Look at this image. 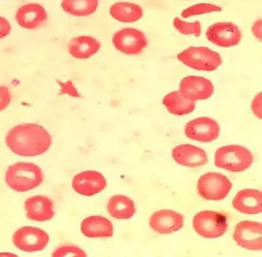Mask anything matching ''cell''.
I'll use <instances>...</instances> for the list:
<instances>
[{
    "label": "cell",
    "mask_w": 262,
    "mask_h": 257,
    "mask_svg": "<svg viewBox=\"0 0 262 257\" xmlns=\"http://www.w3.org/2000/svg\"><path fill=\"white\" fill-rule=\"evenodd\" d=\"M173 27L179 33L186 35V36L193 35L196 37H199L202 33V27H201L200 21L189 22H186L179 17H176L173 20Z\"/></svg>",
    "instance_id": "cell-26"
},
{
    "label": "cell",
    "mask_w": 262,
    "mask_h": 257,
    "mask_svg": "<svg viewBox=\"0 0 262 257\" xmlns=\"http://www.w3.org/2000/svg\"><path fill=\"white\" fill-rule=\"evenodd\" d=\"M232 189L229 178L218 172H207L198 181L200 196L207 200L221 201L228 196Z\"/></svg>",
    "instance_id": "cell-6"
},
{
    "label": "cell",
    "mask_w": 262,
    "mask_h": 257,
    "mask_svg": "<svg viewBox=\"0 0 262 257\" xmlns=\"http://www.w3.org/2000/svg\"><path fill=\"white\" fill-rule=\"evenodd\" d=\"M177 59L186 66L200 71H214L222 64L218 53L205 46H191L182 51Z\"/></svg>",
    "instance_id": "cell-4"
},
{
    "label": "cell",
    "mask_w": 262,
    "mask_h": 257,
    "mask_svg": "<svg viewBox=\"0 0 262 257\" xmlns=\"http://www.w3.org/2000/svg\"><path fill=\"white\" fill-rule=\"evenodd\" d=\"M180 91L190 101L208 99L214 92V87L210 80L203 77L188 76L180 83Z\"/></svg>",
    "instance_id": "cell-13"
},
{
    "label": "cell",
    "mask_w": 262,
    "mask_h": 257,
    "mask_svg": "<svg viewBox=\"0 0 262 257\" xmlns=\"http://www.w3.org/2000/svg\"><path fill=\"white\" fill-rule=\"evenodd\" d=\"M107 211L112 217L117 219H131L136 213V205L130 198L116 195L109 199Z\"/></svg>",
    "instance_id": "cell-23"
},
{
    "label": "cell",
    "mask_w": 262,
    "mask_h": 257,
    "mask_svg": "<svg viewBox=\"0 0 262 257\" xmlns=\"http://www.w3.org/2000/svg\"><path fill=\"white\" fill-rule=\"evenodd\" d=\"M53 257H86L85 251L74 244H63L53 252Z\"/></svg>",
    "instance_id": "cell-27"
},
{
    "label": "cell",
    "mask_w": 262,
    "mask_h": 257,
    "mask_svg": "<svg viewBox=\"0 0 262 257\" xmlns=\"http://www.w3.org/2000/svg\"><path fill=\"white\" fill-rule=\"evenodd\" d=\"M206 37L220 48H229L239 44L242 38L240 28L231 22H216L208 27Z\"/></svg>",
    "instance_id": "cell-9"
},
{
    "label": "cell",
    "mask_w": 262,
    "mask_h": 257,
    "mask_svg": "<svg viewBox=\"0 0 262 257\" xmlns=\"http://www.w3.org/2000/svg\"><path fill=\"white\" fill-rule=\"evenodd\" d=\"M221 11H222V8L215 4H199L185 9L182 11L181 16L183 18H189L191 16L207 14V13H218Z\"/></svg>",
    "instance_id": "cell-25"
},
{
    "label": "cell",
    "mask_w": 262,
    "mask_h": 257,
    "mask_svg": "<svg viewBox=\"0 0 262 257\" xmlns=\"http://www.w3.org/2000/svg\"><path fill=\"white\" fill-rule=\"evenodd\" d=\"M253 162V154L242 145L221 147L215 152V166L229 172H243L251 167Z\"/></svg>",
    "instance_id": "cell-3"
},
{
    "label": "cell",
    "mask_w": 262,
    "mask_h": 257,
    "mask_svg": "<svg viewBox=\"0 0 262 257\" xmlns=\"http://www.w3.org/2000/svg\"><path fill=\"white\" fill-rule=\"evenodd\" d=\"M49 235L39 228L24 226L13 233L12 241L17 249L27 252L43 250L49 243Z\"/></svg>",
    "instance_id": "cell-8"
},
{
    "label": "cell",
    "mask_w": 262,
    "mask_h": 257,
    "mask_svg": "<svg viewBox=\"0 0 262 257\" xmlns=\"http://www.w3.org/2000/svg\"><path fill=\"white\" fill-rule=\"evenodd\" d=\"M81 230L83 235L89 238H109L114 234L112 222L100 216L85 218L81 223Z\"/></svg>",
    "instance_id": "cell-20"
},
{
    "label": "cell",
    "mask_w": 262,
    "mask_h": 257,
    "mask_svg": "<svg viewBox=\"0 0 262 257\" xmlns=\"http://www.w3.org/2000/svg\"><path fill=\"white\" fill-rule=\"evenodd\" d=\"M11 30L12 27L10 22L6 18L0 16V39L8 36Z\"/></svg>",
    "instance_id": "cell-31"
},
{
    "label": "cell",
    "mask_w": 262,
    "mask_h": 257,
    "mask_svg": "<svg viewBox=\"0 0 262 257\" xmlns=\"http://www.w3.org/2000/svg\"><path fill=\"white\" fill-rule=\"evenodd\" d=\"M262 94H257L251 102V111L257 119H262Z\"/></svg>",
    "instance_id": "cell-29"
},
{
    "label": "cell",
    "mask_w": 262,
    "mask_h": 257,
    "mask_svg": "<svg viewBox=\"0 0 262 257\" xmlns=\"http://www.w3.org/2000/svg\"><path fill=\"white\" fill-rule=\"evenodd\" d=\"M43 172L38 166L30 162L12 165L6 173V182L11 190L25 193L35 190L43 181Z\"/></svg>",
    "instance_id": "cell-2"
},
{
    "label": "cell",
    "mask_w": 262,
    "mask_h": 257,
    "mask_svg": "<svg viewBox=\"0 0 262 257\" xmlns=\"http://www.w3.org/2000/svg\"><path fill=\"white\" fill-rule=\"evenodd\" d=\"M12 95L8 87L0 86V111H4L11 103Z\"/></svg>",
    "instance_id": "cell-28"
},
{
    "label": "cell",
    "mask_w": 262,
    "mask_h": 257,
    "mask_svg": "<svg viewBox=\"0 0 262 257\" xmlns=\"http://www.w3.org/2000/svg\"><path fill=\"white\" fill-rule=\"evenodd\" d=\"M185 134L188 138L202 143H210L220 136L219 125L208 117H200L186 124Z\"/></svg>",
    "instance_id": "cell-10"
},
{
    "label": "cell",
    "mask_w": 262,
    "mask_h": 257,
    "mask_svg": "<svg viewBox=\"0 0 262 257\" xmlns=\"http://www.w3.org/2000/svg\"><path fill=\"white\" fill-rule=\"evenodd\" d=\"M59 84H60V87H61V90H60L61 94H67V95L74 97V98H81V95L78 93L76 87H74L72 81H69L66 83L59 82Z\"/></svg>",
    "instance_id": "cell-30"
},
{
    "label": "cell",
    "mask_w": 262,
    "mask_h": 257,
    "mask_svg": "<svg viewBox=\"0 0 262 257\" xmlns=\"http://www.w3.org/2000/svg\"><path fill=\"white\" fill-rule=\"evenodd\" d=\"M101 46V43L93 36H79L70 40L68 50L74 58L86 60L95 55Z\"/></svg>",
    "instance_id": "cell-19"
},
{
    "label": "cell",
    "mask_w": 262,
    "mask_h": 257,
    "mask_svg": "<svg viewBox=\"0 0 262 257\" xmlns=\"http://www.w3.org/2000/svg\"><path fill=\"white\" fill-rule=\"evenodd\" d=\"M172 158L177 164L188 168H199L208 162L204 149L192 145H180L172 151Z\"/></svg>",
    "instance_id": "cell-16"
},
{
    "label": "cell",
    "mask_w": 262,
    "mask_h": 257,
    "mask_svg": "<svg viewBox=\"0 0 262 257\" xmlns=\"http://www.w3.org/2000/svg\"><path fill=\"white\" fill-rule=\"evenodd\" d=\"M251 32L252 34L255 36L257 40L261 41L262 39V19L261 18L257 19L255 22L253 24L251 27Z\"/></svg>",
    "instance_id": "cell-32"
},
{
    "label": "cell",
    "mask_w": 262,
    "mask_h": 257,
    "mask_svg": "<svg viewBox=\"0 0 262 257\" xmlns=\"http://www.w3.org/2000/svg\"><path fill=\"white\" fill-rule=\"evenodd\" d=\"M109 13L116 20L125 24L137 22L143 16V10L140 6L128 2H119L113 4Z\"/></svg>",
    "instance_id": "cell-22"
},
{
    "label": "cell",
    "mask_w": 262,
    "mask_h": 257,
    "mask_svg": "<svg viewBox=\"0 0 262 257\" xmlns=\"http://www.w3.org/2000/svg\"><path fill=\"white\" fill-rule=\"evenodd\" d=\"M193 226L198 235L207 239L222 237L228 228L225 215L218 212L204 210L195 215Z\"/></svg>",
    "instance_id": "cell-5"
},
{
    "label": "cell",
    "mask_w": 262,
    "mask_h": 257,
    "mask_svg": "<svg viewBox=\"0 0 262 257\" xmlns=\"http://www.w3.org/2000/svg\"><path fill=\"white\" fill-rule=\"evenodd\" d=\"M116 50L126 55H139L148 46L145 35L135 28H125L116 32L112 37Z\"/></svg>",
    "instance_id": "cell-7"
},
{
    "label": "cell",
    "mask_w": 262,
    "mask_h": 257,
    "mask_svg": "<svg viewBox=\"0 0 262 257\" xmlns=\"http://www.w3.org/2000/svg\"><path fill=\"white\" fill-rule=\"evenodd\" d=\"M6 144L11 152L19 156H38L49 150L52 145V137L40 125L21 124L8 131Z\"/></svg>",
    "instance_id": "cell-1"
},
{
    "label": "cell",
    "mask_w": 262,
    "mask_h": 257,
    "mask_svg": "<svg viewBox=\"0 0 262 257\" xmlns=\"http://www.w3.org/2000/svg\"><path fill=\"white\" fill-rule=\"evenodd\" d=\"M107 181L102 174L95 171H86L75 175L72 180V188L78 194L93 196L105 190Z\"/></svg>",
    "instance_id": "cell-12"
},
{
    "label": "cell",
    "mask_w": 262,
    "mask_h": 257,
    "mask_svg": "<svg viewBox=\"0 0 262 257\" xmlns=\"http://www.w3.org/2000/svg\"><path fill=\"white\" fill-rule=\"evenodd\" d=\"M163 104L170 114L177 116L190 114L196 107V103L183 96L180 90L166 95L163 98Z\"/></svg>",
    "instance_id": "cell-21"
},
{
    "label": "cell",
    "mask_w": 262,
    "mask_h": 257,
    "mask_svg": "<svg viewBox=\"0 0 262 257\" xmlns=\"http://www.w3.org/2000/svg\"><path fill=\"white\" fill-rule=\"evenodd\" d=\"M234 240L241 247L249 250H261V223L251 221L241 222L234 229Z\"/></svg>",
    "instance_id": "cell-11"
},
{
    "label": "cell",
    "mask_w": 262,
    "mask_h": 257,
    "mask_svg": "<svg viewBox=\"0 0 262 257\" xmlns=\"http://www.w3.org/2000/svg\"><path fill=\"white\" fill-rule=\"evenodd\" d=\"M15 18L19 27L27 30H36L46 24L48 16L43 6L27 4L18 9Z\"/></svg>",
    "instance_id": "cell-15"
},
{
    "label": "cell",
    "mask_w": 262,
    "mask_h": 257,
    "mask_svg": "<svg viewBox=\"0 0 262 257\" xmlns=\"http://www.w3.org/2000/svg\"><path fill=\"white\" fill-rule=\"evenodd\" d=\"M24 208L28 219L36 222L49 221L54 216L53 201L45 196H35L25 201Z\"/></svg>",
    "instance_id": "cell-17"
},
{
    "label": "cell",
    "mask_w": 262,
    "mask_h": 257,
    "mask_svg": "<svg viewBox=\"0 0 262 257\" xmlns=\"http://www.w3.org/2000/svg\"><path fill=\"white\" fill-rule=\"evenodd\" d=\"M98 4V0H62L60 7L68 14L84 17L95 13Z\"/></svg>",
    "instance_id": "cell-24"
},
{
    "label": "cell",
    "mask_w": 262,
    "mask_h": 257,
    "mask_svg": "<svg viewBox=\"0 0 262 257\" xmlns=\"http://www.w3.org/2000/svg\"><path fill=\"white\" fill-rule=\"evenodd\" d=\"M232 205L244 214H259L262 212V193L258 190H242L233 199Z\"/></svg>",
    "instance_id": "cell-18"
},
{
    "label": "cell",
    "mask_w": 262,
    "mask_h": 257,
    "mask_svg": "<svg viewBox=\"0 0 262 257\" xmlns=\"http://www.w3.org/2000/svg\"><path fill=\"white\" fill-rule=\"evenodd\" d=\"M184 225V217L174 210L163 209L155 212L149 219L152 230L161 235L177 232Z\"/></svg>",
    "instance_id": "cell-14"
}]
</instances>
